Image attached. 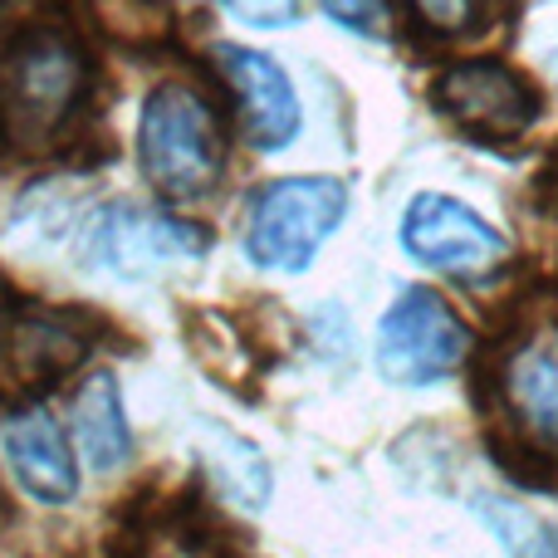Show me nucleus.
<instances>
[{
  "instance_id": "obj_7",
  "label": "nucleus",
  "mask_w": 558,
  "mask_h": 558,
  "mask_svg": "<svg viewBox=\"0 0 558 558\" xmlns=\"http://www.w3.org/2000/svg\"><path fill=\"white\" fill-rule=\"evenodd\" d=\"M436 104L456 128L485 137V143H510L539 113L534 88L495 59H471V64L446 69L441 84H436Z\"/></svg>"
},
{
  "instance_id": "obj_1",
  "label": "nucleus",
  "mask_w": 558,
  "mask_h": 558,
  "mask_svg": "<svg viewBox=\"0 0 558 558\" xmlns=\"http://www.w3.org/2000/svg\"><path fill=\"white\" fill-rule=\"evenodd\" d=\"M88 88L78 45L59 29H29L0 54V143L45 153L59 143Z\"/></svg>"
},
{
  "instance_id": "obj_11",
  "label": "nucleus",
  "mask_w": 558,
  "mask_h": 558,
  "mask_svg": "<svg viewBox=\"0 0 558 558\" xmlns=\"http://www.w3.org/2000/svg\"><path fill=\"white\" fill-rule=\"evenodd\" d=\"M74 436L78 451L94 471H118V465L133 456V432H128L123 416V397H118V383L108 373L88 377L84 392L74 397Z\"/></svg>"
},
{
  "instance_id": "obj_9",
  "label": "nucleus",
  "mask_w": 558,
  "mask_h": 558,
  "mask_svg": "<svg viewBox=\"0 0 558 558\" xmlns=\"http://www.w3.org/2000/svg\"><path fill=\"white\" fill-rule=\"evenodd\" d=\"M216 69H221V78L235 94L245 143L260 147V153H279L284 143H294L299 98H294V84L284 78V69L270 54L245 45H216Z\"/></svg>"
},
{
  "instance_id": "obj_15",
  "label": "nucleus",
  "mask_w": 558,
  "mask_h": 558,
  "mask_svg": "<svg viewBox=\"0 0 558 558\" xmlns=\"http://www.w3.org/2000/svg\"><path fill=\"white\" fill-rule=\"evenodd\" d=\"M318 5L353 35H387V0H318Z\"/></svg>"
},
{
  "instance_id": "obj_16",
  "label": "nucleus",
  "mask_w": 558,
  "mask_h": 558,
  "mask_svg": "<svg viewBox=\"0 0 558 558\" xmlns=\"http://www.w3.org/2000/svg\"><path fill=\"white\" fill-rule=\"evenodd\" d=\"M226 5H231L241 20L265 25V29H279V25H289V20L299 15V0H226Z\"/></svg>"
},
{
  "instance_id": "obj_14",
  "label": "nucleus",
  "mask_w": 558,
  "mask_h": 558,
  "mask_svg": "<svg viewBox=\"0 0 558 558\" xmlns=\"http://www.w3.org/2000/svg\"><path fill=\"white\" fill-rule=\"evenodd\" d=\"M407 5L432 35H461L481 15V0H407Z\"/></svg>"
},
{
  "instance_id": "obj_4",
  "label": "nucleus",
  "mask_w": 558,
  "mask_h": 558,
  "mask_svg": "<svg viewBox=\"0 0 558 558\" xmlns=\"http://www.w3.org/2000/svg\"><path fill=\"white\" fill-rule=\"evenodd\" d=\"M211 245V235L192 221L147 211L133 202H113L88 221L84 231V255L94 270L118 275V279H157L177 265H196Z\"/></svg>"
},
{
  "instance_id": "obj_5",
  "label": "nucleus",
  "mask_w": 558,
  "mask_h": 558,
  "mask_svg": "<svg viewBox=\"0 0 558 558\" xmlns=\"http://www.w3.org/2000/svg\"><path fill=\"white\" fill-rule=\"evenodd\" d=\"M471 353V328L441 294L407 289L377 324V367L397 387H432L451 377Z\"/></svg>"
},
{
  "instance_id": "obj_2",
  "label": "nucleus",
  "mask_w": 558,
  "mask_h": 558,
  "mask_svg": "<svg viewBox=\"0 0 558 558\" xmlns=\"http://www.w3.org/2000/svg\"><path fill=\"white\" fill-rule=\"evenodd\" d=\"M137 162L147 182L172 202L211 192L221 177V123L211 98L192 84L157 88L137 123Z\"/></svg>"
},
{
  "instance_id": "obj_6",
  "label": "nucleus",
  "mask_w": 558,
  "mask_h": 558,
  "mask_svg": "<svg viewBox=\"0 0 558 558\" xmlns=\"http://www.w3.org/2000/svg\"><path fill=\"white\" fill-rule=\"evenodd\" d=\"M402 251L412 255V260L441 270V275L481 279V275H490L495 265H505L510 245H505V235L495 231V226H485L471 206L426 192L407 206Z\"/></svg>"
},
{
  "instance_id": "obj_13",
  "label": "nucleus",
  "mask_w": 558,
  "mask_h": 558,
  "mask_svg": "<svg viewBox=\"0 0 558 558\" xmlns=\"http://www.w3.org/2000/svg\"><path fill=\"white\" fill-rule=\"evenodd\" d=\"M206 446H211V456H206V465H211L216 485H221L226 495H231L235 505H251V510H260L265 495H270V471H265L260 451H255L251 441H241V436L231 432H206Z\"/></svg>"
},
{
  "instance_id": "obj_12",
  "label": "nucleus",
  "mask_w": 558,
  "mask_h": 558,
  "mask_svg": "<svg viewBox=\"0 0 558 558\" xmlns=\"http://www.w3.org/2000/svg\"><path fill=\"white\" fill-rule=\"evenodd\" d=\"M84 357V338L54 314H25L10 328V367L25 383H49Z\"/></svg>"
},
{
  "instance_id": "obj_8",
  "label": "nucleus",
  "mask_w": 558,
  "mask_h": 558,
  "mask_svg": "<svg viewBox=\"0 0 558 558\" xmlns=\"http://www.w3.org/2000/svg\"><path fill=\"white\" fill-rule=\"evenodd\" d=\"M500 407L539 456H558V324H539L500 357Z\"/></svg>"
},
{
  "instance_id": "obj_10",
  "label": "nucleus",
  "mask_w": 558,
  "mask_h": 558,
  "mask_svg": "<svg viewBox=\"0 0 558 558\" xmlns=\"http://www.w3.org/2000/svg\"><path fill=\"white\" fill-rule=\"evenodd\" d=\"M0 451H5L15 481L25 485L29 500L39 505H69L74 500V456L64 446V432L59 422L45 412V407H20V412L5 416L0 426Z\"/></svg>"
},
{
  "instance_id": "obj_3",
  "label": "nucleus",
  "mask_w": 558,
  "mask_h": 558,
  "mask_svg": "<svg viewBox=\"0 0 558 558\" xmlns=\"http://www.w3.org/2000/svg\"><path fill=\"white\" fill-rule=\"evenodd\" d=\"M348 192L333 177H284L255 196L245 251L265 270H304L314 251L338 231Z\"/></svg>"
}]
</instances>
